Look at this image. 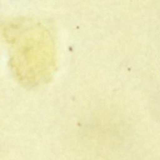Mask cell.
<instances>
[{
  "instance_id": "6da1fadb",
  "label": "cell",
  "mask_w": 160,
  "mask_h": 160,
  "mask_svg": "<svg viewBox=\"0 0 160 160\" xmlns=\"http://www.w3.org/2000/svg\"><path fill=\"white\" fill-rule=\"evenodd\" d=\"M6 31L17 68L38 71L52 64L54 46L46 28L29 22H18L9 24Z\"/></svg>"
}]
</instances>
